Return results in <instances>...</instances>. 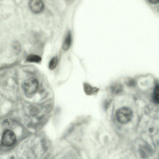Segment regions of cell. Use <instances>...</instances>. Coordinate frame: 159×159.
<instances>
[{
	"label": "cell",
	"instance_id": "1",
	"mask_svg": "<svg viewBox=\"0 0 159 159\" xmlns=\"http://www.w3.org/2000/svg\"><path fill=\"white\" fill-rule=\"evenodd\" d=\"M133 113L131 109L127 107H123L119 109L116 113V117L120 123L125 124L131 119Z\"/></svg>",
	"mask_w": 159,
	"mask_h": 159
},
{
	"label": "cell",
	"instance_id": "2",
	"mask_svg": "<svg viewBox=\"0 0 159 159\" xmlns=\"http://www.w3.org/2000/svg\"><path fill=\"white\" fill-rule=\"evenodd\" d=\"M38 86L39 83L37 79L31 78L25 82L23 84V89L26 94L30 96L36 93Z\"/></svg>",
	"mask_w": 159,
	"mask_h": 159
},
{
	"label": "cell",
	"instance_id": "3",
	"mask_svg": "<svg viewBox=\"0 0 159 159\" xmlns=\"http://www.w3.org/2000/svg\"><path fill=\"white\" fill-rule=\"evenodd\" d=\"M16 139V136L13 131L10 130H6L3 133L1 143L3 146L10 147L15 144Z\"/></svg>",
	"mask_w": 159,
	"mask_h": 159
},
{
	"label": "cell",
	"instance_id": "4",
	"mask_svg": "<svg viewBox=\"0 0 159 159\" xmlns=\"http://www.w3.org/2000/svg\"><path fill=\"white\" fill-rule=\"evenodd\" d=\"M29 5L31 11L34 13H39L44 9L43 2L39 0H31L29 1Z\"/></svg>",
	"mask_w": 159,
	"mask_h": 159
},
{
	"label": "cell",
	"instance_id": "5",
	"mask_svg": "<svg viewBox=\"0 0 159 159\" xmlns=\"http://www.w3.org/2000/svg\"><path fill=\"white\" fill-rule=\"evenodd\" d=\"M72 42V36L70 32H68L63 44L62 48L64 50H68L70 48Z\"/></svg>",
	"mask_w": 159,
	"mask_h": 159
},
{
	"label": "cell",
	"instance_id": "6",
	"mask_svg": "<svg viewBox=\"0 0 159 159\" xmlns=\"http://www.w3.org/2000/svg\"><path fill=\"white\" fill-rule=\"evenodd\" d=\"M42 60L41 57L39 56L34 54H31L28 56L26 58V60L31 62H39Z\"/></svg>",
	"mask_w": 159,
	"mask_h": 159
},
{
	"label": "cell",
	"instance_id": "7",
	"mask_svg": "<svg viewBox=\"0 0 159 159\" xmlns=\"http://www.w3.org/2000/svg\"><path fill=\"white\" fill-rule=\"evenodd\" d=\"M84 89L85 93L88 95H92L98 91V89L93 88L89 84L85 83L84 84Z\"/></svg>",
	"mask_w": 159,
	"mask_h": 159
},
{
	"label": "cell",
	"instance_id": "8",
	"mask_svg": "<svg viewBox=\"0 0 159 159\" xmlns=\"http://www.w3.org/2000/svg\"><path fill=\"white\" fill-rule=\"evenodd\" d=\"M153 99L155 103L159 104V85H156L154 89Z\"/></svg>",
	"mask_w": 159,
	"mask_h": 159
},
{
	"label": "cell",
	"instance_id": "9",
	"mask_svg": "<svg viewBox=\"0 0 159 159\" xmlns=\"http://www.w3.org/2000/svg\"><path fill=\"white\" fill-rule=\"evenodd\" d=\"M12 47L15 54L18 55L20 52L21 50V46L20 43L18 41L14 42L12 45Z\"/></svg>",
	"mask_w": 159,
	"mask_h": 159
},
{
	"label": "cell",
	"instance_id": "10",
	"mask_svg": "<svg viewBox=\"0 0 159 159\" xmlns=\"http://www.w3.org/2000/svg\"><path fill=\"white\" fill-rule=\"evenodd\" d=\"M58 62V58L57 57H53L50 60L49 64L50 69L53 70L56 66Z\"/></svg>",
	"mask_w": 159,
	"mask_h": 159
},
{
	"label": "cell",
	"instance_id": "11",
	"mask_svg": "<svg viewBox=\"0 0 159 159\" xmlns=\"http://www.w3.org/2000/svg\"><path fill=\"white\" fill-rule=\"evenodd\" d=\"M112 89L113 91L116 93H118L121 91L122 88L120 85H118L116 86V87L115 86H114Z\"/></svg>",
	"mask_w": 159,
	"mask_h": 159
},
{
	"label": "cell",
	"instance_id": "12",
	"mask_svg": "<svg viewBox=\"0 0 159 159\" xmlns=\"http://www.w3.org/2000/svg\"><path fill=\"white\" fill-rule=\"evenodd\" d=\"M148 1L150 3L153 4H157L159 3V0H149Z\"/></svg>",
	"mask_w": 159,
	"mask_h": 159
},
{
	"label": "cell",
	"instance_id": "13",
	"mask_svg": "<svg viewBox=\"0 0 159 159\" xmlns=\"http://www.w3.org/2000/svg\"><path fill=\"white\" fill-rule=\"evenodd\" d=\"M127 84L128 85L132 86L134 84L132 80H128L127 82Z\"/></svg>",
	"mask_w": 159,
	"mask_h": 159
}]
</instances>
